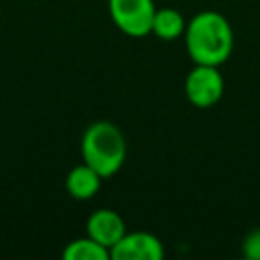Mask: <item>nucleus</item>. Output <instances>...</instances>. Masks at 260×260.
Listing matches in <instances>:
<instances>
[{
	"label": "nucleus",
	"mask_w": 260,
	"mask_h": 260,
	"mask_svg": "<svg viewBox=\"0 0 260 260\" xmlns=\"http://www.w3.org/2000/svg\"><path fill=\"white\" fill-rule=\"evenodd\" d=\"M185 47L193 63L215 65L225 63L234 51V30L230 20L217 10L197 12L185 28Z\"/></svg>",
	"instance_id": "nucleus-1"
},
{
	"label": "nucleus",
	"mask_w": 260,
	"mask_h": 260,
	"mask_svg": "<svg viewBox=\"0 0 260 260\" xmlns=\"http://www.w3.org/2000/svg\"><path fill=\"white\" fill-rule=\"evenodd\" d=\"M81 156L104 179L116 175L126 160V138L122 130L108 120L89 124L81 136Z\"/></svg>",
	"instance_id": "nucleus-2"
},
{
	"label": "nucleus",
	"mask_w": 260,
	"mask_h": 260,
	"mask_svg": "<svg viewBox=\"0 0 260 260\" xmlns=\"http://www.w3.org/2000/svg\"><path fill=\"white\" fill-rule=\"evenodd\" d=\"M108 12L126 37L142 39L152 30L156 6L154 0H108Z\"/></svg>",
	"instance_id": "nucleus-3"
},
{
	"label": "nucleus",
	"mask_w": 260,
	"mask_h": 260,
	"mask_svg": "<svg viewBox=\"0 0 260 260\" xmlns=\"http://www.w3.org/2000/svg\"><path fill=\"white\" fill-rule=\"evenodd\" d=\"M225 83L219 67L215 65H197L185 77V95L195 108H211L223 95Z\"/></svg>",
	"instance_id": "nucleus-4"
},
{
	"label": "nucleus",
	"mask_w": 260,
	"mask_h": 260,
	"mask_svg": "<svg viewBox=\"0 0 260 260\" xmlns=\"http://www.w3.org/2000/svg\"><path fill=\"white\" fill-rule=\"evenodd\" d=\"M162 256L165 246L150 232H126L110 248V258L114 260H160Z\"/></svg>",
	"instance_id": "nucleus-5"
},
{
	"label": "nucleus",
	"mask_w": 260,
	"mask_h": 260,
	"mask_svg": "<svg viewBox=\"0 0 260 260\" xmlns=\"http://www.w3.org/2000/svg\"><path fill=\"white\" fill-rule=\"evenodd\" d=\"M85 234L89 238H93L95 242H100L102 246L112 248L126 234V223L118 211H114L110 207H100L87 217Z\"/></svg>",
	"instance_id": "nucleus-6"
},
{
	"label": "nucleus",
	"mask_w": 260,
	"mask_h": 260,
	"mask_svg": "<svg viewBox=\"0 0 260 260\" xmlns=\"http://www.w3.org/2000/svg\"><path fill=\"white\" fill-rule=\"evenodd\" d=\"M102 175L91 169L87 162H81L77 167H73L67 177H65V189L67 193L73 197V199H79V201H87L91 199L100 187H102Z\"/></svg>",
	"instance_id": "nucleus-7"
},
{
	"label": "nucleus",
	"mask_w": 260,
	"mask_h": 260,
	"mask_svg": "<svg viewBox=\"0 0 260 260\" xmlns=\"http://www.w3.org/2000/svg\"><path fill=\"white\" fill-rule=\"evenodd\" d=\"M185 28H187V22L183 14L177 8L167 6V8H156L150 35H154L160 41H175L185 35Z\"/></svg>",
	"instance_id": "nucleus-8"
},
{
	"label": "nucleus",
	"mask_w": 260,
	"mask_h": 260,
	"mask_svg": "<svg viewBox=\"0 0 260 260\" xmlns=\"http://www.w3.org/2000/svg\"><path fill=\"white\" fill-rule=\"evenodd\" d=\"M63 258L65 260H108L110 258V248L102 246L87 234L83 238L71 240L63 248Z\"/></svg>",
	"instance_id": "nucleus-9"
},
{
	"label": "nucleus",
	"mask_w": 260,
	"mask_h": 260,
	"mask_svg": "<svg viewBox=\"0 0 260 260\" xmlns=\"http://www.w3.org/2000/svg\"><path fill=\"white\" fill-rule=\"evenodd\" d=\"M242 254L250 260H260V228L246 234L242 240Z\"/></svg>",
	"instance_id": "nucleus-10"
}]
</instances>
